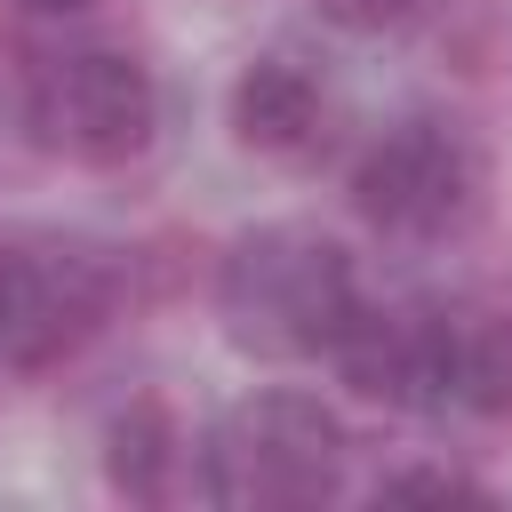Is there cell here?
Instances as JSON below:
<instances>
[{
  "label": "cell",
  "instance_id": "obj_9",
  "mask_svg": "<svg viewBox=\"0 0 512 512\" xmlns=\"http://www.w3.org/2000/svg\"><path fill=\"white\" fill-rule=\"evenodd\" d=\"M104 488L128 496V504H168L184 496V472H192V432L184 416L160 400V392H136L104 416Z\"/></svg>",
  "mask_w": 512,
  "mask_h": 512
},
{
  "label": "cell",
  "instance_id": "obj_3",
  "mask_svg": "<svg viewBox=\"0 0 512 512\" xmlns=\"http://www.w3.org/2000/svg\"><path fill=\"white\" fill-rule=\"evenodd\" d=\"M128 264L88 232H16L0 240V368L48 376L88 352L120 312Z\"/></svg>",
  "mask_w": 512,
  "mask_h": 512
},
{
  "label": "cell",
  "instance_id": "obj_11",
  "mask_svg": "<svg viewBox=\"0 0 512 512\" xmlns=\"http://www.w3.org/2000/svg\"><path fill=\"white\" fill-rule=\"evenodd\" d=\"M376 496H440V504H448V496H472V504H480L488 488H480L472 472H456V464H408V472H384Z\"/></svg>",
  "mask_w": 512,
  "mask_h": 512
},
{
  "label": "cell",
  "instance_id": "obj_10",
  "mask_svg": "<svg viewBox=\"0 0 512 512\" xmlns=\"http://www.w3.org/2000/svg\"><path fill=\"white\" fill-rule=\"evenodd\" d=\"M416 8L424 0H312V16L328 32H344V40H384V32L416 24Z\"/></svg>",
  "mask_w": 512,
  "mask_h": 512
},
{
  "label": "cell",
  "instance_id": "obj_6",
  "mask_svg": "<svg viewBox=\"0 0 512 512\" xmlns=\"http://www.w3.org/2000/svg\"><path fill=\"white\" fill-rule=\"evenodd\" d=\"M328 368L376 408H440L448 400L440 304H376V296H360V312L328 344Z\"/></svg>",
  "mask_w": 512,
  "mask_h": 512
},
{
  "label": "cell",
  "instance_id": "obj_4",
  "mask_svg": "<svg viewBox=\"0 0 512 512\" xmlns=\"http://www.w3.org/2000/svg\"><path fill=\"white\" fill-rule=\"evenodd\" d=\"M24 136L72 168H128L160 136V80L136 48H64L24 80Z\"/></svg>",
  "mask_w": 512,
  "mask_h": 512
},
{
  "label": "cell",
  "instance_id": "obj_5",
  "mask_svg": "<svg viewBox=\"0 0 512 512\" xmlns=\"http://www.w3.org/2000/svg\"><path fill=\"white\" fill-rule=\"evenodd\" d=\"M488 200V160L456 120H392L352 160V208L384 240H456Z\"/></svg>",
  "mask_w": 512,
  "mask_h": 512
},
{
  "label": "cell",
  "instance_id": "obj_1",
  "mask_svg": "<svg viewBox=\"0 0 512 512\" xmlns=\"http://www.w3.org/2000/svg\"><path fill=\"white\" fill-rule=\"evenodd\" d=\"M352 312H360L352 248L304 216L248 224L216 256V320L256 360H328Z\"/></svg>",
  "mask_w": 512,
  "mask_h": 512
},
{
  "label": "cell",
  "instance_id": "obj_8",
  "mask_svg": "<svg viewBox=\"0 0 512 512\" xmlns=\"http://www.w3.org/2000/svg\"><path fill=\"white\" fill-rule=\"evenodd\" d=\"M440 368L448 400L472 416H512V288H472L440 304Z\"/></svg>",
  "mask_w": 512,
  "mask_h": 512
},
{
  "label": "cell",
  "instance_id": "obj_2",
  "mask_svg": "<svg viewBox=\"0 0 512 512\" xmlns=\"http://www.w3.org/2000/svg\"><path fill=\"white\" fill-rule=\"evenodd\" d=\"M352 472V432L320 392L264 384L216 416L200 440V488L232 512H304L344 496Z\"/></svg>",
  "mask_w": 512,
  "mask_h": 512
},
{
  "label": "cell",
  "instance_id": "obj_12",
  "mask_svg": "<svg viewBox=\"0 0 512 512\" xmlns=\"http://www.w3.org/2000/svg\"><path fill=\"white\" fill-rule=\"evenodd\" d=\"M16 8H24V16H88L96 0H16Z\"/></svg>",
  "mask_w": 512,
  "mask_h": 512
},
{
  "label": "cell",
  "instance_id": "obj_7",
  "mask_svg": "<svg viewBox=\"0 0 512 512\" xmlns=\"http://www.w3.org/2000/svg\"><path fill=\"white\" fill-rule=\"evenodd\" d=\"M224 128L256 160H312L328 144V88L304 56H248L224 88Z\"/></svg>",
  "mask_w": 512,
  "mask_h": 512
}]
</instances>
